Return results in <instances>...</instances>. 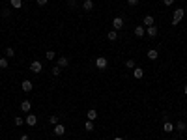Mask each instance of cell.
Returning a JSON list of instances; mask_svg holds the SVG:
<instances>
[{
	"instance_id": "obj_30",
	"label": "cell",
	"mask_w": 187,
	"mask_h": 140,
	"mask_svg": "<svg viewBox=\"0 0 187 140\" xmlns=\"http://www.w3.org/2000/svg\"><path fill=\"white\" fill-rule=\"evenodd\" d=\"M36 2H38V6H47L49 0H36Z\"/></svg>"
},
{
	"instance_id": "obj_17",
	"label": "cell",
	"mask_w": 187,
	"mask_h": 140,
	"mask_svg": "<svg viewBox=\"0 0 187 140\" xmlns=\"http://www.w3.org/2000/svg\"><path fill=\"white\" fill-rule=\"evenodd\" d=\"M174 129H176V131H182V133H185V131H187V125H185V122H182V120H180L178 123L174 125Z\"/></svg>"
},
{
	"instance_id": "obj_4",
	"label": "cell",
	"mask_w": 187,
	"mask_h": 140,
	"mask_svg": "<svg viewBox=\"0 0 187 140\" xmlns=\"http://www.w3.org/2000/svg\"><path fill=\"white\" fill-rule=\"evenodd\" d=\"M112 28H114L116 32L122 30V28H124V19H122V17H114V19H112Z\"/></svg>"
},
{
	"instance_id": "obj_27",
	"label": "cell",
	"mask_w": 187,
	"mask_h": 140,
	"mask_svg": "<svg viewBox=\"0 0 187 140\" xmlns=\"http://www.w3.org/2000/svg\"><path fill=\"white\" fill-rule=\"evenodd\" d=\"M0 15H2L4 19H8L9 15H12V9H9V8H4V9H2V13H0Z\"/></svg>"
},
{
	"instance_id": "obj_10",
	"label": "cell",
	"mask_w": 187,
	"mask_h": 140,
	"mask_svg": "<svg viewBox=\"0 0 187 140\" xmlns=\"http://www.w3.org/2000/svg\"><path fill=\"white\" fill-rule=\"evenodd\" d=\"M133 32H135L137 37H144V36H146V26H135Z\"/></svg>"
},
{
	"instance_id": "obj_2",
	"label": "cell",
	"mask_w": 187,
	"mask_h": 140,
	"mask_svg": "<svg viewBox=\"0 0 187 140\" xmlns=\"http://www.w3.org/2000/svg\"><path fill=\"white\" fill-rule=\"evenodd\" d=\"M183 13H185V11H183V8H178V9L174 11V15H172V24H174V26H176V24H178L180 21L183 19Z\"/></svg>"
},
{
	"instance_id": "obj_32",
	"label": "cell",
	"mask_w": 187,
	"mask_h": 140,
	"mask_svg": "<svg viewBox=\"0 0 187 140\" xmlns=\"http://www.w3.org/2000/svg\"><path fill=\"white\" fill-rule=\"evenodd\" d=\"M68 4H69V8H75L77 6V0H68Z\"/></svg>"
},
{
	"instance_id": "obj_3",
	"label": "cell",
	"mask_w": 187,
	"mask_h": 140,
	"mask_svg": "<svg viewBox=\"0 0 187 140\" xmlns=\"http://www.w3.org/2000/svg\"><path fill=\"white\" fill-rule=\"evenodd\" d=\"M30 71H32V73H41V71H43V63H41L39 60H34V62L30 63Z\"/></svg>"
},
{
	"instance_id": "obj_36",
	"label": "cell",
	"mask_w": 187,
	"mask_h": 140,
	"mask_svg": "<svg viewBox=\"0 0 187 140\" xmlns=\"http://www.w3.org/2000/svg\"><path fill=\"white\" fill-rule=\"evenodd\" d=\"M114 140H124V138L122 136H114Z\"/></svg>"
},
{
	"instance_id": "obj_6",
	"label": "cell",
	"mask_w": 187,
	"mask_h": 140,
	"mask_svg": "<svg viewBox=\"0 0 187 140\" xmlns=\"http://www.w3.org/2000/svg\"><path fill=\"white\" fill-rule=\"evenodd\" d=\"M56 136H64L65 135V127H64V123H56L54 125V131H52Z\"/></svg>"
},
{
	"instance_id": "obj_21",
	"label": "cell",
	"mask_w": 187,
	"mask_h": 140,
	"mask_svg": "<svg viewBox=\"0 0 187 140\" xmlns=\"http://www.w3.org/2000/svg\"><path fill=\"white\" fill-rule=\"evenodd\" d=\"M8 66H9L8 58H6V56H2V58H0V69H8Z\"/></svg>"
},
{
	"instance_id": "obj_31",
	"label": "cell",
	"mask_w": 187,
	"mask_h": 140,
	"mask_svg": "<svg viewBox=\"0 0 187 140\" xmlns=\"http://www.w3.org/2000/svg\"><path fill=\"white\" fill-rule=\"evenodd\" d=\"M129 6H139V0H127Z\"/></svg>"
},
{
	"instance_id": "obj_9",
	"label": "cell",
	"mask_w": 187,
	"mask_h": 140,
	"mask_svg": "<svg viewBox=\"0 0 187 140\" xmlns=\"http://www.w3.org/2000/svg\"><path fill=\"white\" fill-rule=\"evenodd\" d=\"M30 109H32V101H28V99L21 101V110H23L25 114H28V112H30Z\"/></svg>"
},
{
	"instance_id": "obj_37",
	"label": "cell",
	"mask_w": 187,
	"mask_h": 140,
	"mask_svg": "<svg viewBox=\"0 0 187 140\" xmlns=\"http://www.w3.org/2000/svg\"><path fill=\"white\" fill-rule=\"evenodd\" d=\"M118 2H124V0H118Z\"/></svg>"
},
{
	"instance_id": "obj_33",
	"label": "cell",
	"mask_w": 187,
	"mask_h": 140,
	"mask_svg": "<svg viewBox=\"0 0 187 140\" xmlns=\"http://www.w3.org/2000/svg\"><path fill=\"white\" fill-rule=\"evenodd\" d=\"M163 4H165V6H172L174 0H163Z\"/></svg>"
},
{
	"instance_id": "obj_20",
	"label": "cell",
	"mask_w": 187,
	"mask_h": 140,
	"mask_svg": "<svg viewBox=\"0 0 187 140\" xmlns=\"http://www.w3.org/2000/svg\"><path fill=\"white\" fill-rule=\"evenodd\" d=\"M107 37H109V41H116V39H118V32H116V30H109Z\"/></svg>"
},
{
	"instance_id": "obj_38",
	"label": "cell",
	"mask_w": 187,
	"mask_h": 140,
	"mask_svg": "<svg viewBox=\"0 0 187 140\" xmlns=\"http://www.w3.org/2000/svg\"><path fill=\"white\" fill-rule=\"evenodd\" d=\"M185 135H187V131H185Z\"/></svg>"
},
{
	"instance_id": "obj_7",
	"label": "cell",
	"mask_w": 187,
	"mask_h": 140,
	"mask_svg": "<svg viewBox=\"0 0 187 140\" xmlns=\"http://www.w3.org/2000/svg\"><path fill=\"white\" fill-rule=\"evenodd\" d=\"M21 88H23V92H32V90H34V84H32V80H23V82H21Z\"/></svg>"
},
{
	"instance_id": "obj_13",
	"label": "cell",
	"mask_w": 187,
	"mask_h": 140,
	"mask_svg": "<svg viewBox=\"0 0 187 140\" xmlns=\"http://www.w3.org/2000/svg\"><path fill=\"white\" fill-rule=\"evenodd\" d=\"M86 118H88L90 122H95V120H97V110H95V109H90V110L86 112Z\"/></svg>"
},
{
	"instance_id": "obj_15",
	"label": "cell",
	"mask_w": 187,
	"mask_h": 140,
	"mask_svg": "<svg viewBox=\"0 0 187 140\" xmlns=\"http://www.w3.org/2000/svg\"><path fill=\"white\" fill-rule=\"evenodd\" d=\"M133 77L139 80V79H142V77H144V69H142V67H135L133 69Z\"/></svg>"
},
{
	"instance_id": "obj_1",
	"label": "cell",
	"mask_w": 187,
	"mask_h": 140,
	"mask_svg": "<svg viewBox=\"0 0 187 140\" xmlns=\"http://www.w3.org/2000/svg\"><path fill=\"white\" fill-rule=\"evenodd\" d=\"M107 66H109V60H107L105 56H97V58H95V67L99 69V71L107 69Z\"/></svg>"
},
{
	"instance_id": "obj_19",
	"label": "cell",
	"mask_w": 187,
	"mask_h": 140,
	"mask_svg": "<svg viewBox=\"0 0 187 140\" xmlns=\"http://www.w3.org/2000/svg\"><path fill=\"white\" fill-rule=\"evenodd\" d=\"M163 131H165V133H172V131H174V123H170V122H165V125H163Z\"/></svg>"
},
{
	"instance_id": "obj_34",
	"label": "cell",
	"mask_w": 187,
	"mask_h": 140,
	"mask_svg": "<svg viewBox=\"0 0 187 140\" xmlns=\"http://www.w3.org/2000/svg\"><path fill=\"white\" fill-rule=\"evenodd\" d=\"M19 140H30V136H28V135H23V136H19Z\"/></svg>"
},
{
	"instance_id": "obj_35",
	"label": "cell",
	"mask_w": 187,
	"mask_h": 140,
	"mask_svg": "<svg viewBox=\"0 0 187 140\" xmlns=\"http://www.w3.org/2000/svg\"><path fill=\"white\" fill-rule=\"evenodd\" d=\"M183 93H185V95H187V84H185V86H183Z\"/></svg>"
},
{
	"instance_id": "obj_28",
	"label": "cell",
	"mask_w": 187,
	"mask_h": 140,
	"mask_svg": "<svg viewBox=\"0 0 187 140\" xmlns=\"http://www.w3.org/2000/svg\"><path fill=\"white\" fill-rule=\"evenodd\" d=\"M12 56H15V50H13L12 47H8V49H6V58H12Z\"/></svg>"
},
{
	"instance_id": "obj_8",
	"label": "cell",
	"mask_w": 187,
	"mask_h": 140,
	"mask_svg": "<svg viewBox=\"0 0 187 140\" xmlns=\"http://www.w3.org/2000/svg\"><path fill=\"white\" fill-rule=\"evenodd\" d=\"M56 66H58V67H62V69H65V67L69 66V58H68V56H60V58H58V62H56Z\"/></svg>"
},
{
	"instance_id": "obj_16",
	"label": "cell",
	"mask_w": 187,
	"mask_h": 140,
	"mask_svg": "<svg viewBox=\"0 0 187 140\" xmlns=\"http://www.w3.org/2000/svg\"><path fill=\"white\" fill-rule=\"evenodd\" d=\"M146 56H148V60H157V58H159V52H157L155 49H150Z\"/></svg>"
},
{
	"instance_id": "obj_29",
	"label": "cell",
	"mask_w": 187,
	"mask_h": 140,
	"mask_svg": "<svg viewBox=\"0 0 187 140\" xmlns=\"http://www.w3.org/2000/svg\"><path fill=\"white\" fill-rule=\"evenodd\" d=\"M84 129H86V131H94V122L88 120V122L84 123Z\"/></svg>"
},
{
	"instance_id": "obj_23",
	"label": "cell",
	"mask_w": 187,
	"mask_h": 140,
	"mask_svg": "<svg viewBox=\"0 0 187 140\" xmlns=\"http://www.w3.org/2000/svg\"><path fill=\"white\" fill-rule=\"evenodd\" d=\"M49 123H51V125L60 123V118H58V116H49Z\"/></svg>"
},
{
	"instance_id": "obj_14",
	"label": "cell",
	"mask_w": 187,
	"mask_h": 140,
	"mask_svg": "<svg viewBox=\"0 0 187 140\" xmlns=\"http://www.w3.org/2000/svg\"><path fill=\"white\" fill-rule=\"evenodd\" d=\"M82 9H84V11H92V9H94V0H84V2H82Z\"/></svg>"
},
{
	"instance_id": "obj_5",
	"label": "cell",
	"mask_w": 187,
	"mask_h": 140,
	"mask_svg": "<svg viewBox=\"0 0 187 140\" xmlns=\"http://www.w3.org/2000/svg\"><path fill=\"white\" fill-rule=\"evenodd\" d=\"M25 123H26L28 127H34V125L38 123V116H34V114H28V116L25 118Z\"/></svg>"
},
{
	"instance_id": "obj_24",
	"label": "cell",
	"mask_w": 187,
	"mask_h": 140,
	"mask_svg": "<svg viewBox=\"0 0 187 140\" xmlns=\"http://www.w3.org/2000/svg\"><path fill=\"white\" fill-rule=\"evenodd\" d=\"M45 58L47 60H54V58H56V52H54V50H47L45 52Z\"/></svg>"
},
{
	"instance_id": "obj_18",
	"label": "cell",
	"mask_w": 187,
	"mask_h": 140,
	"mask_svg": "<svg viewBox=\"0 0 187 140\" xmlns=\"http://www.w3.org/2000/svg\"><path fill=\"white\" fill-rule=\"evenodd\" d=\"M9 6L13 9H21L23 8V0H9Z\"/></svg>"
},
{
	"instance_id": "obj_12",
	"label": "cell",
	"mask_w": 187,
	"mask_h": 140,
	"mask_svg": "<svg viewBox=\"0 0 187 140\" xmlns=\"http://www.w3.org/2000/svg\"><path fill=\"white\" fill-rule=\"evenodd\" d=\"M142 23H144V26H153L155 24V19H153V15H146L142 19Z\"/></svg>"
},
{
	"instance_id": "obj_11",
	"label": "cell",
	"mask_w": 187,
	"mask_h": 140,
	"mask_svg": "<svg viewBox=\"0 0 187 140\" xmlns=\"http://www.w3.org/2000/svg\"><path fill=\"white\" fill-rule=\"evenodd\" d=\"M146 36L155 37V36H157V26H155V24H153V26H146Z\"/></svg>"
},
{
	"instance_id": "obj_25",
	"label": "cell",
	"mask_w": 187,
	"mask_h": 140,
	"mask_svg": "<svg viewBox=\"0 0 187 140\" xmlns=\"http://www.w3.org/2000/svg\"><path fill=\"white\" fill-rule=\"evenodd\" d=\"M51 73L54 75V77H58V75L62 73V67H58V66H54V67H51Z\"/></svg>"
},
{
	"instance_id": "obj_26",
	"label": "cell",
	"mask_w": 187,
	"mask_h": 140,
	"mask_svg": "<svg viewBox=\"0 0 187 140\" xmlns=\"http://www.w3.org/2000/svg\"><path fill=\"white\" fill-rule=\"evenodd\" d=\"M125 67H127V69H135V67H137V66H135V60L129 58V60L125 62Z\"/></svg>"
},
{
	"instance_id": "obj_22",
	"label": "cell",
	"mask_w": 187,
	"mask_h": 140,
	"mask_svg": "<svg viewBox=\"0 0 187 140\" xmlns=\"http://www.w3.org/2000/svg\"><path fill=\"white\" fill-rule=\"evenodd\" d=\"M13 123H15L17 127H21V125L25 123V118H23V116H15V120H13Z\"/></svg>"
}]
</instances>
